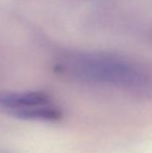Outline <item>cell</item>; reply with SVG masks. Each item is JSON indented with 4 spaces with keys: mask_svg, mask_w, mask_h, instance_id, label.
Here are the masks:
<instances>
[{
    "mask_svg": "<svg viewBox=\"0 0 152 153\" xmlns=\"http://www.w3.org/2000/svg\"><path fill=\"white\" fill-rule=\"evenodd\" d=\"M15 117L22 118V119L30 120H44V121H55L62 117V111L59 107L53 104L41 105V106L33 107L26 111H19L15 114Z\"/></svg>",
    "mask_w": 152,
    "mask_h": 153,
    "instance_id": "obj_2",
    "label": "cell"
},
{
    "mask_svg": "<svg viewBox=\"0 0 152 153\" xmlns=\"http://www.w3.org/2000/svg\"><path fill=\"white\" fill-rule=\"evenodd\" d=\"M50 98L41 92L25 93H1L0 106L15 115L19 111H26L33 107L50 104Z\"/></svg>",
    "mask_w": 152,
    "mask_h": 153,
    "instance_id": "obj_1",
    "label": "cell"
}]
</instances>
